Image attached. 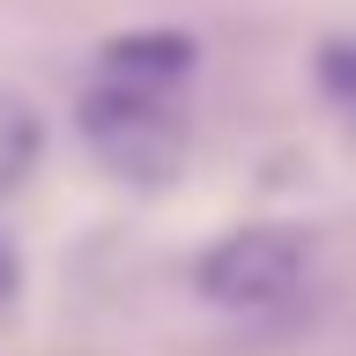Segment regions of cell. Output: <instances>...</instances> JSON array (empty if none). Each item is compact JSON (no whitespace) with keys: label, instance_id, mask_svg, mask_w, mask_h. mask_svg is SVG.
Returning <instances> with one entry per match:
<instances>
[{"label":"cell","instance_id":"4","mask_svg":"<svg viewBox=\"0 0 356 356\" xmlns=\"http://www.w3.org/2000/svg\"><path fill=\"white\" fill-rule=\"evenodd\" d=\"M38 156H44V119H38V104H30L22 89H0V200H15L22 186H30Z\"/></svg>","mask_w":356,"mask_h":356},{"label":"cell","instance_id":"1","mask_svg":"<svg viewBox=\"0 0 356 356\" xmlns=\"http://www.w3.org/2000/svg\"><path fill=\"white\" fill-rule=\"evenodd\" d=\"M305 282V238L282 222H245L230 238H216L193 267V289L222 312H275Z\"/></svg>","mask_w":356,"mask_h":356},{"label":"cell","instance_id":"2","mask_svg":"<svg viewBox=\"0 0 356 356\" xmlns=\"http://www.w3.org/2000/svg\"><path fill=\"white\" fill-rule=\"evenodd\" d=\"M82 134L119 178H171L186 156V127H178L171 97H149V89L97 82L82 97Z\"/></svg>","mask_w":356,"mask_h":356},{"label":"cell","instance_id":"3","mask_svg":"<svg viewBox=\"0 0 356 356\" xmlns=\"http://www.w3.org/2000/svg\"><path fill=\"white\" fill-rule=\"evenodd\" d=\"M200 44L186 30H134V38L104 44V82L111 89H149V97H171L186 74H193Z\"/></svg>","mask_w":356,"mask_h":356},{"label":"cell","instance_id":"5","mask_svg":"<svg viewBox=\"0 0 356 356\" xmlns=\"http://www.w3.org/2000/svg\"><path fill=\"white\" fill-rule=\"evenodd\" d=\"M319 74H327V89H334V97H349V104H356V44H327Z\"/></svg>","mask_w":356,"mask_h":356}]
</instances>
